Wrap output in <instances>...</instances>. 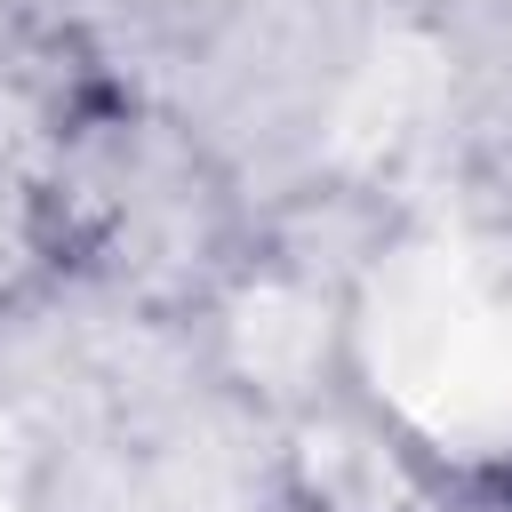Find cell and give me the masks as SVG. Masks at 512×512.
Masks as SVG:
<instances>
[{"mask_svg":"<svg viewBox=\"0 0 512 512\" xmlns=\"http://www.w3.org/2000/svg\"><path fill=\"white\" fill-rule=\"evenodd\" d=\"M56 184L80 224V280H112L120 296L192 320L200 296L232 272L256 232V208L232 192L224 160L136 96H88L56 128Z\"/></svg>","mask_w":512,"mask_h":512,"instance_id":"1","label":"cell"},{"mask_svg":"<svg viewBox=\"0 0 512 512\" xmlns=\"http://www.w3.org/2000/svg\"><path fill=\"white\" fill-rule=\"evenodd\" d=\"M368 256H376V224L352 216V200H328V216H312V200L256 208L248 248L184 320L200 336L208 376L240 408H256L264 424L352 384L360 376V272H368Z\"/></svg>","mask_w":512,"mask_h":512,"instance_id":"2","label":"cell"},{"mask_svg":"<svg viewBox=\"0 0 512 512\" xmlns=\"http://www.w3.org/2000/svg\"><path fill=\"white\" fill-rule=\"evenodd\" d=\"M280 512H496L480 456H448L368 376L272 424Z\"/></svg>","mask_w":512,"mask_h":512,"instance_id":"3","label":"cell"},{"mask_svg":"<svg viewBox=\"0 0 512 512\" xmlns=\"http://www.w3.org/2000/svg\"><path fill=\"white\" fill-rule=\"evenodd\" d=\"M64 280H80V224L48 160H24L0 144V320L48 304Z\"/></svg>","mask_w":512,"mask_h":512,"instance_id":"4","label":"cell"},{"mask_svg":"<svg viewBox=\"0 0 512 512\" xmlns=\"http://www.w3.org/2000/svg\"><path fill=\"white\" fill-rule=\"evenodd\" d=\"M480 480H488V496H496V512H512V440L480 456Z\"/></svg>","mask_w":512,"mask_h":512,"instance_id":"5","label":"cell"}]
</instances>
